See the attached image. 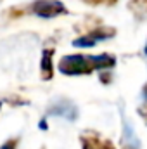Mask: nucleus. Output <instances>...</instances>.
I'll return each mask as SVG.
<instances>
[{
	"instance_id": "nucleus-15",
	"label": "nucleus",
	"mask_w": 147,
	"mask_h": 149,
	"mask_svg": "<svg viewBox=\"0 0 147 149\" xmlns=\"http://www.w3.org/2000/svg\"><path fill=\"white\" fill-rule=\"evenodd\" d=\"M43 149H45V148H43Z\"/></svg>"
},
{
	"instance_id": "nucleus-4",
	"label": "nucleus",
	"mask_w": 147,
	"mask_h": 149,
	"mask_svg": "<svg viewBox=\"0 0 147 149\" xmlns=\"http://www.w3.org/2000/svg\"><path fill=\"white\" fill-rule=\"evenodd\" d=\"M80 146L81 149H116L112 141L104 137L95 130H85L80 134Z\"/></svg>"
},
{
	"instance_id": "nucleus-7",
	"label": "nucleus",
	"mask_w": 147,
	"mask_h": 149,
	"mask_svg": "<svg viewBox=\"0 0 147 149\" xmlns=\"http://www.w3.org/2000/svg\"><path fill=\"white\" fill-rule=\"evenodd\" d=\"M85 2L87 5H92V7H99V5H104V7H111V5H116L118 0H81Z\"/></svg>"
},
{
	"instance_id": "nucleus-13",
	"label": "nucleus",
	"mask_w": 147,
	"mask_h": 149,
	"mask_svg": "<svg viewBox=\"0 0 147 149\" xmlns=\"http://www.w3.org/2000/svg\"><path fill=\"white\" fill-rule=\"evenodd\" d=\"M0 108H2V102H0Z\"/></svg>"
},
{
	"instance_id": "nucleus-8",
	"label": "nucleus",
	"mask_w": 147,
	"mask_h": 149,
	"mask_svg": "<svg viewBox=\"0 0 147 149\" xmlns=\"http://www.w3.org/2000/svg\"><path fill=\"white\" fill-rule=\"evenodd\" d=\"M17 144H19V137H12V139L5 141L0 146V149H17Z\"/></svg>"
},
{
	"instance_id": "nucleus-14",
	"label": "nucleus",
	"mask_w": 147,
	"mask_h": 149,
	"mask_svg": "<svg viewBox=\"0 0 147 149\" xmlns=\"http://www.w3.org/2000/svg\"><path fill=\"white\" fill-rule=\"evenodd\" d=\"M0 2H2V0H0Z\"/></svg>"
},
{
	"instance_id": "nucleus-12",
	"label": "nucleus",
	"mask_w": 147,
	"mask_h": 149,
	"mask_svg": "<svg viewBox=\"0 0 147 149\" xmlns=\"http://www.w3.org/2000/svg\"><path fill=\"white\" fill-rule=\"evenodd\" d=\"M144 52H146V56H147V42H146V47H144Z\"/></svg>"
},
{
	"instance_id": "nucleus-3",
	"label": "nucleus",
	"mask_w": 147,
	"mask_h": 149,
	"mask_svg": "<svg viewBox=\"0 0 147 149\" xmlns=\"http://www.w3.org/2000/svg\"><path fill=\"white\" fill-rule=\"evenodd\" d=\"M116 37V28L114 26H106V24H95L92 28H88L87 31L80 33V37L73 40V45L78 49H85V47H94L97 42L102 40H109Z\"/></svg>"
},
{
	"instance_id": "nucleus-2",
	"label": "nucleus",
	"mask_w": 147,
	"mask_h": 149,
	"mask_svg": "<svg viewBox=\"0 0 147 149\" xmlns=\"http://www.w3.org/2000/svg\"><path fill=\"white\" fill-rule=\"evenodd\" d=\"M24 14H31L42 19H52L69 14V10L61 0H35L28 7H24Z\"/></svg>"
},
{
	"instance_id": "nucleus-5",
	"label": "nucleus",
	"mask_w": 147,
	"mask_h": 149,
	"mask_svg": "<svg viewBox=\"0 0 147 149\" xmlns=\"http://www.w3.org/2000/svg\"><path fill=\"white\" fill-rule=\"evenodd\" d=\"M54 54H55V49L50 47V49H43L40 57V76L45 81L52 80L54 76Z\"/></svg>"
},
{
	"instance_id": "nucleus-11",
	"label": "nucleus",
	"mask_w": 147,
	"mask_h": 149,
	"mask_svg": "<svg viewBox=\"0 0 147 149\" xmlns=\"http://www.w3.org/2000/svg\"><path fill=\"white\" fill-rule=\"evenodd\" d=\"M142 94H144V97L147 99V83L144 85V88H142Z\"/></svg>"
},
{
	"instance_id": "nucleus-9",
	"label": "nucleus",
	"mask_w": 147,
	"mask_h": 149,
	"mask_svg": "<svg viewBox=\"0 0 147 149\" xmlns=\"http://www.w3.org/2000/svg\"><path fill=\"white\" fill-rule=\"evenodd\" d=\"M137 111H139V114L142 116V120L146 121V125H147V101L144 102V104H140V106L137 108Z\"/></svg>"
},
{
	"instance_id": "nucleus-6",
	"label": "nucleus",
	"mask_w": 147,
	"mask_h": 149,
	"mask_svg": "<svg viewBox=\"0 0 147 149\" xmlns=\"http://www.w3.org/2000/svg\"><path fill=\"white\" fill-rule=\"evenodd\" d=\"M126 7L137 21H146L147 19V0H130Z\"/></svg>"
},
{
	"instance_id": "nucleus-10",
	"label": "nucleus",
	"mask_w": 147,
	"mask_h": 149,
	"mask_svg": "<svg viewBox=\"0 0 147 149\" xmlns=\"http://www.w3.org/2000/svg\"><path fill=\"white\" fill-rule=\"evenodd\" d=\"M99 78H101V81H102V83H106V85H107L111 80H112L111 73H107V71H106V73H101V74H99Z\"/></svg>"
},
{
	"instance_id": "nucleus-1",
	"label": "nucleus",
	"mask_w": 147,
	"mask_h": 149,
	"mask_svg": "<svg viewBox=\"0 0 147 149\" xmlns=\"http://www.w3.org/2000/svg\"><path fill=\"white\" fill-rule=\"evenodd\" d=\"M116 66V57L112 54L102 52L97 56L90 54H69L62 56L61 61L57 63L59 73L66 76H81V74H90L94 71L101 70H109Z\"/></svg>"
}]
</instances>
